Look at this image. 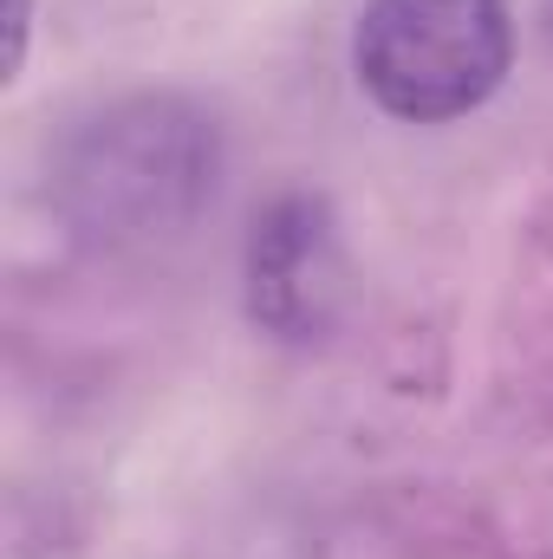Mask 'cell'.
Listing matches in <instances>:
<instances>
[{
	"mask_svg": "<svg viewBox=\"0 0 553 559\" xmlns=\"http://www.w3.org/2000/svg\"><path fill=\"white\" fill-rule=\"evenodd\" d=\"M515 66L508 0H365L352 72L404 124H449L502 92Z\"/></svg>",
	"mask_w": 553,
	"mask_h": 559,
	"instance_id": "obj_1",
	"label": "cell"
},
{
	"mask_svg": "<svg viewBox=\"0 0 553 559\" xmlns=\"http://www.w3.org/2000/svg\"><path fill=\"white\" fill-rule=\"evenodd\" d=\"M215 156L196 118L176 105H131L98 118V131L79 143L66 189L92 222H131L156 228L196 209V195L215 182Z\"/></svg>",
	"mask_w": 553,
	"mask_h": 559,
	"instance_id": "obj_2",
	"label": "cell"
},
{
	"mask_svg": "<svg viewBox=\"0 0 553 559\" xmlns=\"http://www.w3.org/2000/svg\"><path fill=\"white\" fill-rule=\"evenodd\" d=\"M345 293V254L313 195H286L255 222L248 241V312L274 338H313L332 325Z\"/></svg>",
	"mask_w": 553,
	"mask_h": 559,
	"instance_id": "obj_3",
	"label": "cell"
},
{
	"mask_svg": "<svg viewBox=\"0 0 553 559\" xmlns=\"http://www.w3.org/2000/svg\"><path fill=\"white\" fill-rule=\"evenodd\" d=\"M26 26H33V0H7V79L26 66Z\"/></svg>",
	"mask_w": 553,
	"mask_h": 559,
	"instance_id": "obj_4",
	"label": "cell"
},
{
	"mask_svg": "<svg viewBox=\"0 0 553 559\" xmlns=\"http://www.w3.org/2000/svg\"><path fill=\"white\" fill-rule=\"evenodd\" d=\"M541 26H548V39H553V0H548V7H541Z\"/></svg>",
	"mask_w": 553,
	"mask_h": 559,
	"instance_id": "obj_5",
	"label": "cell"
}]
</instances>
